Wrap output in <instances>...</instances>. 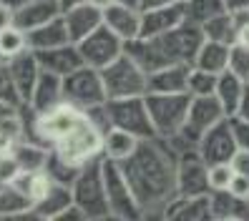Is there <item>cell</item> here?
I'll list each match as a JSON object with an SVG mask.
<instances>
[{"label":"cell","instance_id":"cell-1","mask_svg":"<svg viewBox=\"0 0 249 221\" xmlns=\"http://www.w3.org/2000/svg\"><path fill=\"white\" fill-rule=\"evenodd\" d=\"M134 196L146 214H164L166 204L177 196V153L164 138H143L139 149L121 161Z\"/></svg>","mask_w":249,"mask_h":221},{"label":"cell","instance_id":"cell-2","mask_svg":"<svg viewBox=\"0 0 249 221\" xmlns=\"http://www.w3.org/2000/svg\"><path fill=\"white\" fill-rule=\"evenodd\" d=\"M201 43H204L201 25L184 20L169 33H161L154 38H136L126 43V51L141 63L146 73H151L171 63H194Z\"/></svg>","mask_w":249,"mask_h":221},{"label":"cell","instance_id":"cell-3","mask_svg":"<svg viewBox=\"0 0 249 221\" xmlns=\"http://www.w3.org/2000/svg\"><path fill=\"white\" fill-rule=\"evenodd\" d=\"M73 204L86 214V219H111L108 199H106V184H104V153L86 161L78 176L71 184Z\"/></svg>","mask_w":249,"mask_h":221},{"label":"cell","instance_id":"cell-4","mask_svg":"<svg viewBox=\"0 0 249 221\" xmlns=\"http://www.w3.org/2000/svg\"><path fill=\"white\" fill-rule=\"evenodd\" d=\"M101 78L108 98H131V96H146V78L149 73L141 68L128 51H124L116 61L101 68Z\"/></svg>","mask_w":249,"mask_h":221},{"label":"cell","instance_id":"cell-5","mask_svg":"<svg viewBox=\"0 0 249 221\" xmlns=\"http://www.w3.org/2000/svg\"><path fill=\"white\" fill-rule=\"evenodd\" d=\"M192 93H146V106L159 138H171L184 128Z\"/></svg>","mask_w":249,"mask_h":221},{"label":"cell","instance_id":"cell-6","mask_svg":"<svg viewBox=\"0 0 249 221\" xmlns=\"http://www.w3.org/2000/svg\"><path fill=\"white\" fill-rule=\"evenodd\" d=\"M108 119L113 128H121L134 134L136 138H156V131L146 106V96H131V98H108L106 101Z\"/></svg>","mask_w":249,"mask_h":221},{"label":"cell","instance_id":"cell-7","mask_svg":"<svg viewBox=\"0 0 249 221\" xmlns=\"http://www.w3.org/2000/svg\"><path fill=\"white\" fill-rule=\"evenodd\" d=\"M104 184H106V199H108V209H111V219H141L143 211L134 196L128 179L124 176V169L119 161L106 158L104 156Z\"/></svg>","mask_w":249,"mask_h":221},{"label":"cell","instance_id":"cell-8","mask_svg":"<svg viewBox=\"0 0 249 221\" xmlns=\"http://www.w3.org/2000/svg\"><path fill=\"white\" fill-rule=\"evenodd\" d=\"M63 98H66V103H71V106H76L81 111L106 103L108 96H106V88H104L101 70L83 63L81 68L68 73L63 78Z\"/></svg>","mask_w":249,"mask_h":221},{"label":"cell","instance_id":"cell-9","mask_svg":"<svg viewBox=\"0 0 249 221\" xmlns=\"http://www.w3.org/2000/svg\"><path fill=\"white\" fill-rule=\"evenodd\" d=\"M53 151L61 158L71 161V164L83 166L86 161H91V158L104 153V134H101L83 113V121L73 128L71 134H66L61 141L53 143Z\"/></svg>","mask_w":249,"mask_h":221},{"label":"cell","instance_id":"cell-10","mask_svg":"<svg viewBox=\"0 0 249 221\" xmlns=\"http://www.w3.org/2000/svg\"><path fill=\"white\" fill-rule=\"evenodd\" d=\"M209 191V164L204 161L199 149H186L177 153V194L199 196Z\"/></svg>","mask_w":249,"mask_h":221},{"label":"cell","instance_id":"cell-11","mask_svg":"<svg viewBox=\"0 0 249 221\" xmlns=\"http://www.w3.org/2000/svg\"><path fill=\"white\" fill-rule=\"evenodd\" d=\"M76 46H78V51L83 55V63L101 70L104 66L116 61V58L126 51V40H121L108 25H101L91 35H86L83 40H78Z\"/></svg>","mask_w":249,"mask_h":221},{"label":"cell","instance_id":"cell-12","mask_svg":"<svg viewBox=\"0 0 249 221\" xmlns=\"http://www.w3.org/2000/svg\"><path fill=\"white\" fill-rule=\"evenodd\" d=\"M199 153L204 156V161L212 166V164H229L234 158V153L239 151L237 141H234V134H231V126H229V119L219 121L216 126H212L207 134L199 138Z\"/></svg>","mask_w":249,"mask_h":221},{"label":"cell","instance_id":"cell-13","mask_svg":"<svg viewBox=\"0 0 249 221\" xmlns=\"http://www.w3.org/2000/svg\"><path fill=\"white\" fill-rule=\"evenodd\" d=\"M186 20V3L177 0L171 5L154 8V10H141V35L139 38H154L161 33L174 31L177 25Z\"/></svg>","mask_w":249,"mask_h":221},{"label":"cell","instance_id":"cell-14","mask_svg":"<svg viewBox=\"0 0 249 221\" xmlns=\"http://www.w3.org/2000/svg\"><path fill=\"white\" fill-rule=\"evenodd\" d=\"M104 25H108L121 40L131 43L141 35V10L136 5L113 3L104 10Z\"/></svg>","mask_w":249,"mask_h":221},{"label":"cell","instance_id":"cell-15","mask_svg":"<svg viewBox=\"0 0 249 221\" xmlns=\"http://www.w3.org/2000/svg\"><path fill=\"white\" fill-rule=\"evenodd\" d=\"M36 55H38V63L43 70H51L61 78H66L68 73L83 66V55L76 43H63V46H55V48L36 51Z\"/></svg>","mask_w":249,"mask_h":221},{"label":"cell","instance_id":"cell-16","mask_svg":"<svg viewBox=\"0 0 249 221\" xmlns=\"http://www.w3.org/2000/svg\"><path fill=\"white\" fill-rule=\"evenodd\" d=\"M161 216L166 219H177V221H209L212 216V196L209 194H199V196H181L177 194Z\"/></svg>","mask_w":249,"mask_h":221},{"label":"cell","instance_id":"cell-17","mask_svg":"<svg viewBox=\"0 0 249 221\" xmlns=\"http://www.w3.org/2000/svg\"><path fill=\"white\" fill-rule=\"evenodd\" d=\"M192 63H171L156 68L146 78V93H184Z\"/></svg>","mask_w":249,"mask_h":221},{"label":"cell","instance_id":"cell-18","mask_svg":"<svg viewBox=\"0 0 249 221\" xmlns=\"http://www.w3.org/2000/svg\"><path fill=\"white\" fill-rule=\"evenodd\" d=\"M63 18H66V25H68L71 40L78 43V40H83L86 35H91L96 28L104 25V10L83 0V3L63 10Z\"/></svg>","mask_w":249,"mask_h":221},{"label":"cell","instance_id":"cell-19","mask_svg":"<svg viewBox=\"0 0 249 221\" xmlns=\"http://www.w3.org/2000/svg\"><path fill=\"white\" fill-rule=\"evenodd\" d=\"M8 63H10V70H13V78L18 83V91L23 96V103H28L33 96V88L40 78V73H43V68L38 63V55H36L33 48H28L18 55H13Z\"/></svg>","mask_w":249,"mask_h":221},{"label":"cell","instance_id":"cell-20","mask_svg":"<svg viewBox=\"0 0 249 221\" xmlns=\"http://www.w3.org/2000/svg\"><path fill=\"white\" fill-rule=\"evenodd\" d=\"M66 98H63V78L55 76L51 70H43L40 78L33 88V96L28 101V106H31L36 113H46L55 106H61Z\"/></svg>","mask_w":249,"mask_h":221},{"label":"cell","instance_id":"cell-21","mask_svg":"<svg viewBox=\"0 0 249 221\" xmlns=\"http://www.w3.org/2000/svg\"><path fill=\"white\" fill-rule=\"evenodd\" d=\"M61 5H58V0H28L25 5H20L16 10V28H20L23 33H31L33 28L43 25L53 20L55 16H61Z\"/></svg>","mask_w":249,"mask_h":221},{"label":"cell","instance_id":"cell-22","mask_svg":"<svg viewBox=\"0 0 249 221\" xmlns=\"http://www.w3.org/2000/svg\"><path fill=\"white\" fill-rule=\"evenodd\" d=\"M71 204H73V191H71V186L53 181V184L48 186L46 194H43V196L33 204V211H31V214L38 216V219L58 221V219H61V214L68 209Z\"/></svg>","mask_w":249,"mask_h":221},{"label":"cell","instance_id":"cell-23","mask_svg":"<svg viewBox=\"0 0 249 221\" xmlns=\"http://www.w3.org/2000/svg\"><path fill=\"white\" fill-rule=\"evenodd\" d=\"M28 35V46L33 51H46V48H55V46H63V43H73L71 40V33H68V25H66V18L63 13L55 16L53 20L43 23L38 28H33Z\"/></svg>","mask_w":249,"mask_h":221},{"label":"cell","instance_id":"cell-24","mask_svg":"<svg viewBox=\"0 0 249 221\" xmlns=\"http://www.w3.org/2000/svg\"><path fill=\"white\" fill-rule=\"evenodd\" d=\"M229 55H231V46L204 38V43H201V48H199V53H196L192 66L204 68V70L216 73V76H219V73H224L229 68Z\"/></svg>","mask_w":249,"mask_h":221},{"label":"cell","instance_id":"cell-25","mask_svg":"<svg viewBox=\"0 0 249 221\" xmlns=\"http://www.w3.org/2000/svg\"><path fill=\"white\" fill-rule=\"evenodd\" d=\"M244 81L237 76V73H231L229 68L224 73H219L216 78V91L214 96L219 98V103L224 106L227 116H234L239 111V103H242V96H244Z\"/></svg>","mask_w":249,"mask_h":221},{"label":"cell","instance_id":"cell-26","mask_svg":"<svg viewBox=\"0 0 249 221\" xmlns=\"http://www.w3.org/2000/svg\"><path fill=\"white\" fill-rule=\"evenodd\" d=\"M212 196V216L214 219H249V201L234 196L229 188L222 191H209Z\"/></svg>","mask_w":249,"mask_h":221},{"label":"cell","instance_id":"cell-27","mask_svg":"<svg viewBox=\"0 0 249 221\" xmlns=\"http://www.w3.org/2000/svg\"><path fill=\"white\" fill-rule=\"evenodd\" d=\"M13 156L18 158L20 171H46V164H48V158H51V146L31 141V138H23L16 146Z\"/></svg>","mask_w":249,"mask_h":221},{"label":"cell","instance_id":"cell-28","mask_svg":"<svg viewBox=\"0 0 249 221\" xmlns=\"http://www.w3.org/2000/svg\"><path fill=\"white\" fill-rule=\"evenodd\" d=\"M139 143H141V138H136L134 134L111 126L106 134H104V156L121 164V161H126L131 153L139 149Z\"/></svg>","mask_w":249,"mask_h":221},{"label":"cell","instance_id":"cell-29","mask_svg":"<svg viewBox=\"0 0 249 221\" xmlns=\"http://www.w3.org/2000/svg\"><path fill=\"white\" fill-rule=\"evenodd\" d=\"M33 201L23 191H18L13 184H3L0 188V216L13 219V216H33Z\"/></svg>","mask_w":249,"mask_h":221},{"label":"cell","instance_id":"cell-30","mask_svg":"<svg viewBox=\"0 0 249 221\" xmlns=\"http://www.w3.org/2000/svg\"><path fill=\"white\" fill-rule=\"evenodd\" d=\"M204 31V38L209 40H219V43H227V46H234L237 43V20H234V13H222V16H216L212 20H207L201 25Z\"/></svg>","mask_w":249,"mask_h":221},{"label":"cell","instance_id":"cell-31","mask_svg":"<svg viewBox=\"0 0 249 221\" xmlns=\"http://www.w3.org/2000/svg\"><path fill=\"white\" fill-rule=\"evenodd\" d=\"M10 184L16 186L18 191H23V194L36 204V201L48 191V186L53 184V179H51L46 171H20Z\"/></svg>","mask_w":249,"mask_h":221},{"label":"cell","instance_id":"cell-32","mask_svg":"<svg viewBox=\"0 0 249 221\" xmlns=\"http://www.w3.org/2000/svg\"><path fill=\"white\" fill-rule=\"evenodd\" d=\"M23 138H25V123L20 111L0 121V153H13Z\"/></svg>","mask_w":249,"mask_h":221},{"label":"cell","instance_id":"cell-33","mask_svg":"<svg viewBox=\"0 0 249 221\" xmlns=\"http://www.w3.org/2000/svg\"><path fill=\"white\" fill-rule=\"evenodd\" d=\"M184 3H186V20L199 23V25L227 13L224 0H184Z\"/></svg>","mask_w":249,"mask_h":221},{"label":"cell","instance_id":"cell-34","mask_svg":"<svg viewBox=\"0 0 249 221\" xmlns=\"http://www.w3.org/2000/svg\"><path fill=\"white\" fill-rule=\"evenodd\" d=\"M28 35L20 31V28L10 25L5 31H0V58L3 61H10L13 55H18L23 51H28Z\"/></svg>","mask_w":249,"mask_h":221},{"label":"cell","instance_id":"cell-35","mask_svg":"<svg viewBox=\"0 0 249 221\" xmlns=\"http://www.w3.org/2000/svg\"><path fill=\"white\" fill-rule=\"evenodd\" d=\"M78 171H81V166H78V164H71V161L61 158V156H58V153L51 149V158H48V164H46V173L51 176L53 181L71 186V184H73V179L78 176Z\"/></svg>","mask_w":249,"mask_h":221},{"label":"cell","instance_id":"cell-36","mask_svg":"<svg viewBox=\"0 0 249 221\" xmlns=\"http://www.w3.org/2000/svg\"><path fill=\"white\" fill-rule=\"evenodd\" d=\"M216 78H219L216 73H209L204 68L192 66V70H189V81H186V91L192 96H214Z\"/></svg>","mask_w":249,"mask_h":221},{"label":"cell","instance_id":"cell-37","mask_svg":"<svg viewBox=\"0 0 249 221\" xmlns=\"http://www.w3.org/2000/svg\"><path fill=\"white\" fill-rule=\"evenodd\" d=\"M0 101L10 103V106L20 108L23 106V96L18 91V83L13 78V70H10V63L0 58Z\"/></svg>","mask_w":249,"mask_h":221},{"label":"cell","instance_id":"cell-38","mask_svg":"<svg viewBox=\"0 0 249 221\" xmlns=\"http://www.w3.org/2000/svg\"><path fill=\"white\" fill-rule=\"evenodd\" d=\"M229 70L237 73L244 83H249V46H242V43H234L231 46Z\"/></svg>","mask_w":249,"mask_h":221},{"label":"cell","instance_id":"cell-39","mask_svg":"<svg viewBox=\"0 0 249 221\" xmlns=\"http://www.w3.org/2000/svg\"><path fill=\"white\" fill-rule=\"evenodd\" d=\"M234 173H237V171H234L231 161H229V164H212V166H209V188H212V191L229 188Z\"/></svg>","mask_w":249,"mask_h":221},{"label":"cell","instance_id":"cell-40","mask_svg":"<svg viewBox=\"0 0 249 221\" xmlns=\"http://www.w3.org/2000/svg\"><path fill=\"white\" fill-rule=\"evenodd\" d=\"M229 126H231V134H234L237 146L249 151V121L242 119V116H229Z\"/></svg>","mask_w":249,"mask_h":221},{"label":"cell","instance_id":"cell-41","mask_svg":"<svg viewBox=\"0 0 249 221\" xmlns=\"http://www.w3.org/2000/svg\"><path fill=\"white\" fill-rule=\"evenodd\" d=\"M18 173H20L18 158L13 156V153H0V181H3V184H10Z\"/></svg>","mask_w":249,"mask_h":221},{"label":"cell","instance_id":"cell-42","mask_svg":"<svg viewBox=\"0 0 249 221\" xmlns=\"http://www.w3.org/2000/svg\"><path fill=\"white\" fill-rule=\"evenodd\" d=\"M229 191H231L234 196L249 201V179H247V176H242V173H234V179L229 184Z\"/></svg>","mask_w":249,"mask_h":221},{"label":"cell","instance_id":"cell-43","mask_svg":"<svg viewBox=\"0 0 249 221\" xmlns=\"http://www.w3.org/2000/svg\"><path fill=\"white\" fill-rule=\"evenodd\" d=\"M231 166H234V171H237V173H242V176H247V179H249V151L239 149L237 153H234V158H231Z\"/></svg>","mask_w":249,"mask_h":221},{"label":"cell","instance_id":"cell-44","mask_svg":"<svg viewBox=\"0 0 249 221\" xmlns=\"http://www.w3.org/2000/svg\"><path fill=\"white\" fill-rule=\"evenodd\" d=\"M13 23H16V10L8 8L5 3H0V31H5V28H10Z\"/></svg>","mask_w":249,"mask_h":221},{"label":"cell","instance_id":"cell-45","mask_svg":"<svg viewBox=\"0 0 249 221\" xmlns=\"http://www.w3.org/2000/svg\"><path fill=\"white\" fill-rule=\"evenodd\" d=\"M171 3H177V0H139V10H154V8H164Z\"/></svg>","mask_w":249,"mask_h":221},{"label":"cell","instance_id":"cell-46","mask_svg":"<svg viewBox=\"0 0 249 221\" xmlns=\"http://www.w3.org/2000/svg\"><path fill=\"white\" fill-rule=\"evenodd\" d=\"M234 116H242V119L249 121V83L244 85V96H242V103H239V111Z\"/></svg>","mask_w":249,"mask_h":221},{"label":"cell","instance_id":"cell-47","mask_svg":"<svg viewBox=\"0 0 249 221\" xmlns=\"http://www.w3.org/2000/svg\"><path fill=\"white\" fill-rule=\"evenodd\" d=\"M227 3V10L237 13V10H249V0H224Z\"/></svg>","mask_w":249,"mask_h":221},{"label":"cell","instance_id":"cell-48","mask_svg":"<svg viewBox=\"0 0 249 221\" xmlns=\"http://www.w3.org/2000/svg\"><path fill=\"white\" fill-rule=\"evenodd\" d=\"M18 111H20V108L10 106V103H5V101H0V121L8 119V116H13V113H18Z\"/></svg>","mask_w":249,"mask_h":221},{"label":"cell","instance_id":"cell-49","mask_svg":"<svg viewBox=\"0 0 249 221\" xmlns=\"http://www.w3.org/2000/svg\"><path fill=\"white\" fill-rule=\"evenodd\" d=\"M237 43H242V46H249V23H244L239 28V33H237Z\"/></svg>","mask_w":249,"mask_h":221},{"label":"cell","instance_id":"cell-50","mask_svg":"<svg viewBox=\"0 0 249 221\" xmlns=\"http://www.w3.org/2000/svg\"><path fill=\"white\" fill-rule=\"evenodd\" d=\"M86 3H91V5H96V8H101V10H106L108 5L119 3V0H86Z\"/></svg>","mask_w":249,"mask_h":221},{"label":"cell","instance_id":"cell-51","mask_svg":"<svg viewBox=\"0 0 249 221\" xmlns=\"http://www.w3.org/2000/svg\"><path fill=\"white\" fill-rule=\"evenodd\" d=\"M0 3H5L8 8H13V10H18L20 5H25V3H28V0H0Z\"/></svg>","mask_w":249,"mask_h":221},{"label":"cell","instance_id":"cell-52","mask_svg":"<svg viewBox=\"0 0 249 221\" xmlns=\"http://www.w3.org/2000/svg\"><path fill=\"white\" fill-rule=\"evenodd\" d=\"M78 3H83V0H58V5H61V10H68V8L78 5Z\"/></svg>","mask_w":249,"mask_h":221},{"label":"cell","instance_id":"cell-53","mask_svg":"<svg viewBox=\"0 0 249 221\" xmlns=\"http://www.w3.org/2000/svg\"><path fill=\"white\" fill-rule=\"evenodd\" d=\"M119 3H126V5H136V8H139V0H119Z\"/></svg>","mask_w":249,"mask_h":221},{"label":"cell","instance_id":"cell-54","mask_svg":"<svg viewBox=\"0 0 249 221\" xmlns=\"http://www.w3.org/2000/svg\"><path fill=\"white\" fill-rule=\"evenodd\" d=\"M0 188H3V181H0Z\"/></svg>","mask_w":249,"mask_h":221}]
</instances>
